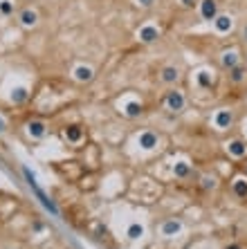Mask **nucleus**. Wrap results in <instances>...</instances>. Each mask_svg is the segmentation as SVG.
<instances>
[{
  "mask_svg": "<svg viewBox=\"0 0 247 249\" xmlns=\"http://www.w3.org/2000/svg\"><path fill=\"white\" fill-rule=\"evenodd\" d=\"M164 104H167L169 110L173 112H180L184 108V94L180 90H169L167 92V99H164Z\"/></svg>",
  "mask_w": 247,
  "mask_h": 249,
  "instance_id": "1",
  "label": "nucleus"
},
{
  "mask_svg": "<svg viewBox=\"0 0 247 249\" xmlns=\"http://www.w3.org/2000/svg\"><path fill=\"white\" fill-rule=\"evenodd\" d=\"M200 16L205 20H216L218 16V0H200Z\"/></svg>",
  "mask_w": 247,
  "mask_h": 249,
  "instance_id": "2",
  "label": "nucleus"
},
{
  "mask_svg": "<svg viewBox=\"0 0 247 249\" xmlns=\"http://www.w3.org/2000/svg\"><path fill=\"white\" fill-rule=\"evenodd\" d=\"M180 79V70L175 65H167V68L160 70V81L167 83V86H173V83H178Z\"/></svg>",
  "mask_w": 247,
  "mask_h": 249,
  "instance_id": "3",
  "label": "nucleus"
},
{
  "mask_svg": "<svg viewBox=\"0 0 247 249\" xmlns=\"http://www.w3.org/2000/svg\"><path fill=\"white\" fill-rule=\"evenodd\" d=\"M18 20H20V25H23V27H36V25H38V12H36V9H32V7H27V9H23V12H20Z\"/></svg>",
  "mask_w": 247,
  "mask_h": 249,
  "instance_id": "4",
  "label": "nucleus"
},
{
  "mask_svg": "<svg viewBox=\"0 0 247 249\" xmlns=\"http://www.w3.org/2000/svg\"><path fill=\"white\" fill-rule=\"evenodd\" d=\"M137 142H139V146H142L144 151H153V148L157 146V135H155V133H151V130H146V133L139 135Z\"/></svg>",
  "mask_w": 247,
  "mask_h": 249,
  "instance_id": "5",
  "label": "nucleus"
},
{
  "mask_svg": "<svg viewBox=\"0 0 247 249\" xmlns=\"http://www.w3.org/2000/svg\"><path fill=\"white\" fill-rule=\"evenodd\" d=\"M245 76H247V68L245 65H234V68L229 70V81L231 83H243L245 81Z\"/></svg>",
  "mask_w": 247,
  "mask_h": 249,
  "instance_id": "6",
  "label": "nucleus"
},
{
  "mask_svg": "<svg viewBox=\"0 0 247 249\" xmlns=\"http://www.w3.org/2000/svg\"><path fill=\"white\" fill-rule=\"evenodd\" d=\"M157 36H160L157 27H151V25H146V27L139 29V41H142V43H153Z\"/></svg>",
  "mask_w": 247,
  "mask_h": 249,
  "instance_id": "7",
  "label": "nucleus"
},
{
  "mask_svg": "<svg viewBox=\"0 0 247 249\" xmlns=\"http://www.w3.org/2000/svg\"><path fill=\"white\" fill-rule=\"evenodd\" d=\"M180 229H182V222L180 220H167L162 225V233H164V236H175Z\"/></svg>",
  "mask_w": 247,
  "mask_h": 249,
  "instance_id": "8",
  "label": "nucleus"
},
{
  "mask_svg": "<svg viewBox=\"0 0 247 249\" xmlns=\"http://www.w3.org/2000/svg\"><path fill=\"white\" fill-rule=\"evenodd\" d=\"M216 124H218V128H229L231 124H234V115H231V110H220L218 117H216Z\"/></svg>",
  "mask_w": 247,
  "mask_h": 249,
  "instance_id": "9",
  "label": "nucleus"
},
{
  "mask_svg": "<svg viewBox=\"0 0 247 249\" xmlns=\"http://www.w3.org/2000/svg\"><path fill=\"white\" fill-rule=\"evenodd\" d=\"M229 153L234 157H243V155H247V144L245 142H241V139H234L229 144Z\"/></svg>",
  "mask_w": 247,
  "mask_h": 249,
  "instance_id": "10",
  "label": "nucleus"
},
{
  "mask_svg": "<svg viewBox=\"0 0 247 249\" xmlns=\"http://www.w3.org/2000/svg\"><path fill=\"white\" fill-rule=\"evenodd\" d=\"M75 76L76 81H92V76H95V72H92V68H86V65H81V68L75 70Z\"/></svg>",
  "mask_w": 247,
  "mask_h": 249,
  "instance_id": "11",
  "label": "nucleus"
},
{
  "mask_svg": "<svg viewBox=\"0 0 247 249\" xmlns=\"http://www.w3.org/2000/svg\"><path fill=\"white\" fill-rule=\"evenodd\" d=\"M213 23H216V29H218V32H229L231 29V16H216V20H213Z\"/></svg>",
  "mask_w": 247,
  "mask_h": 249,
  "instance_id": "12",
  "label": "nucleus"
},
{
  "mask_svg": "<svg viewBox=\"0 0 247 249\" xmlns=\"http://www.w3.org/2000/svg\"><path fill=\"white\" fill-rule=\"evenodd\" d=\"M234 196L236 197H243V200L247 197V180H245V178H238V180L234 182Z\"/></svg>",
  "mask_w": 247,
  "mask_h": 249,
  "instance_id": "13",
  "label": "nucleus"
},
{
  "mask_svg": "<svg viewBox=\"0 0 247 249\" xmlns=\"http://www.w3.org/2000/svg\"><path fill=\"white\" fill-rule=\"evenodd\" d=\"M29 135H32V137H43V135H45V124L43 122H32L29 124Z\"/></svg>",
  "mask_w": 247,
  "mask_h": 249,
  "instance_id": "14",
  "label": "nucleus"
},
{
  "mask_svg": "<svg viewBox=\"0 0 247 249\" xmlns=\"http://www.w3.org/2000/svg\"><path fill=\"white\" fill-rule=\"evenodd\" d=\"M223 65L227 70H231L234 65H238V54H236V52H225L223 54Z\"/></svg>",
  "mask_w": 247,
  "mask_h": 249,
  "instance_id": "15",
  "label": "nucleus"
},
{
  "mask_svg": "<svg viewBox=\"0 0 247 249\" xmlns=\"http://www.w3.org/2000/svg\"><path fill=\"white\" fill-rule=\"evenodd\" d=\"M142 233H144V227L137 225V222H133V225L128 227V238H133V240H135V238H139Z\"/></svg>",
  "mask_w": 247,
  "mask_h": 249,
  "instance_id": "16",
  "label": "nucleus"
},
{
  "mask_svg": "<svg viewBox=\"0 0 247 249\" xmlns=\"http://www.w3.org/2000/svg\"><path fill=\"white\" fill-rule=\"evenodd\" d=\"M173 173L178 175V178H187V175H189V164H187V162L175 164V168H173Z\"/></svg>",
  "mask_w": 247,
  "mask_h": 249,
  "instance_id": "17",
  "label": "nucleus"
},
{
  "mask_svg": "<svg viewBox=\"0 0 247 249\" xmlns=\"http://www.w3.org/2000/svg\"><path fill=\"white\" fill-rule=\"evenodd\" d=\"M65 137H68L70 142H76V139L81 137V128L79 126H70L68 130H65Z\"/></svg>",
  "mask_w": 247,
  "mask_h": 249,
  "instance_id": "18",
  "label": "nucleus"
},
{
  "mask_svg": "<svg viewBox=\"0 0 247 249\" xmlns=\"http://www.w3.org/2000/svg\"><path fill=\"white\" fill-rule=\"evenodd\" d=\"M126 115H128V117H137V115H142V106L135 104V101H133V104H128V106H126Z\"/></svg>",
  "mask_w": 247,
  "mask_h": 249,
  "instance_id": "19",
  "label": "nucleus"
},
{
  "mask_svg": "<svg viewBox=\"0 0 247 249\" xmlns=\"http://www.w3.org/2000/svg\"><path fill=\"white\" fill-rule=\"evenodd\" d=\"M12 99H14V101H16V104H23L25 99H27V92H25L23 88H18V90H14Z\"/></svg>",
  "mask_w": 247,
  "mask_h": 249,
  "instance_id": "20",
  "label": "nucleus"
},
{
  "mask_svg": "<svg viewBox=\"0 0 247 249\" xmlns=\"http://www.w3.org/2000/svg\"><path fill=\"white\" fill-rule=\"evenodd\" d=\"M0 12L5 14V16H9V14L14 12V5L9 2V0H0Z\"/></svg>",
  "mask_w": 247,
  "mask_h": 249,
  "instance_id": "21",
  "label": "nucleus"
},
{
  "mask_svg": "<svg viewBox=\"0 0 247 249\" xmlns=\"http://www.w3.org/2000/svg\"><path fill=\"white\" fill-rule=\"evenodd\" d=\"M178 2L182 9H193V7L200 5V0H178Z\"/></svg>",
  "mask_w": 247,
  "mask_h": 249,
  "instance_id": "22",
  "label": "nucleus"
},
{
  "mask_svg": "<svg viewBox=\"0 0 247 249\" xmlns=\"http://www.w3.org/2000/svg\"><path fill=\"white\" fill-rule=\"evenodd\" d=\"M202 186H205V189H216V180L209 178V175H205V178H202Z\"/></svg>",
  "mask_w": 247,
  "mask_h": 249,
  "instance_id": "23",
  "label": "nucleus"
},
{
  "mask_svg": "<svg viewBox=\"0 0 247 249\" xmlns=\"http://www.w3.org/2000/svg\"><path fill=\"white\" fill-rule=\"evenodd\" d=\"M135 5L142 7V9H149V7L155 5V0H135Z\"/></svg>",
  "mask_w": 247,
  "mask_h": 249,
  "instance_id": "24",
  "label": "nucleus"
},
{
  "mask_svg": "<svg viewBox=\"0 0 247 249\" xmlns=\"http://www.w3.org/2000/svg\"><path fill=\"white\" fill-rule=\"evenodd\" d=\"M198 81H200V86H202V88H209V76H207V72H200Z\"/></svg>",
  "mask_w": 247,
  "mask_h": 249,
  "instance_id": "25",
  "label": "nucleus"
},
{
  "mask_svg": "<svg viewBox=\"0 0 247 249\" xmlns=\"http://www.w3.org/2000/svg\"><path fill=\"white\" fill-rule=\"evenodd\" d=\"M243 41H245V43H247V23H245V25H243Z\"/></svg>",
  "mask_w": 247,
  "mask_h": 249,
  "instance_id": "26",
  "label": "nucleus"
},
{
  "mask_svg": "<svg viewBox=\"0 0 247 249\" xmlns=\"http://www.w3.org/2000/svg\"><path fill=\"white\" fill-rule=\"evenodd\" d=\"M227 249H241V247H238V245H231V247H227Z\"/></svg>",
  "mask_w": 247,
  "mask_h": 249,
  "instance_id": "27",
  "label": "nucleus"
}]
</instances>
